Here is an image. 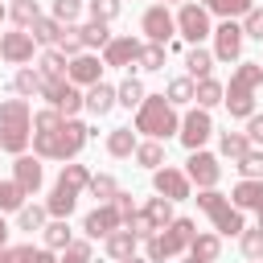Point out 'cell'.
I'll list each match as a JSON object with an SVG mask.
<instances>
[{"instance_id":"obj_13","label":"cell","mask_w":263,"mask_h":263,"mask_svg":"<svg viewBox=\"0 0 263 263\" xmlns=\"http://www.w3.org/2000/svg\"><path fill=\"white\" fill-rule=\"evenodd\" d=\"M210 37H214V58L218 62H234L242 53V25L238 21H222Z\"/></svg>"},{"instance_id":"obj_49","label":"cell","mask_w":263,"mask_h":263,"mask_svg":"<svg viewBox=\"0 0 263 263\" xmlns=\"http://www.w3.org/2000/svg\"><path fill=\"white\" fill-rule=\"evenodd\" d=\"M62 119H66L62 111H53V107H45V111H37V115H33V132H53V127H58Z\"/></svg>"},{"instance_id":"obj_30","label":"cell","mask_w":263,"mask_h":263,"mask_svg":"<svg viewBox=\"0 0 263 263\" xmlns=\"http://www.w3.org/2000/svg\"><path fill=\"white\" fill-rule=\"evenodd\" d=\"M185 70H189V78H205V74L214 70V53L201 49V45H193V49L185 53Z\"/></svg>"},{"instance_id":"obj_4","label":"cell","mask_w":263,"mask_h":263,"mask_svg":"<svg viewBox=\"0 0 263 263\" xmlns=\"http://www.w3.org/2000/svg\"><path fill=\"white\" fill-rule=\"evenodd\" d=\"M177 127H181L177 107L164 95H144V103L136 107V132H144L148 140H168L177 136Z\"/></svg>"},{"instance_id":"obj_27","label":"cell","mask_w":263,"mask_h":263,"mask_svg":"<svg viewBox=\"0 0 263 263\" xmlns=\"http://www.w3.org/2000/svg\"><path fill=\"white\" fill-rule=\"evenodd\" d=\"M144 95H148V90H144V82H140V78H123V82L115 86V103H119V107H127V111H132V107H140V103H144Z\"/></svg>"},{"instance_id":"obj_55","label":"cell","mask_w":263,"mask_h":263,"mask_svg":"<svg viewBox=\"0 0 263 263\" xmlns=\"http://www.w3.org/2000/svg\"><path fill=\"white\" fill-rule=\"evenodd\" d=\"M58 263H90V259H82V255H74V251H66V255H62Z\"/></svg>"},{"instance_id":"obj_62","label":"cell","mask_w":263,"mask_h":263,"mask_svg":"<svg viewBox=\"0 0 263 263\" xmlns=\"http://www.w3.org/2000/svg\"><path fill=\"white\" fill-rule=\"evenodd\" d=\"M205 4H210V0H201V8H205Z\"/></svg>"},{"instance_id":"obj_57","label":"cell","mask_w":263,"mask_h":263,"mask_svg":"<svg viewBox=\"0 0 263 263\" xmlns=\"http://www.w3.org/2000/svg\"><path fill=\"white\" fill-rule=\"evenodd\" d=\"M255 218H259V226H263V205H259V210H255Z\"/></svg>"},{"instance_id":"obj_58","label":"cell","mask_w":263,"mask_h":263,"mask_svg":"<svg viewBox=\"0 0 263 263\" xmlns=\"http://www.w3.org/2000/svg\"><path fill=\"white\" fill-rule=\"evenodd\" d=\"M123 263H148V259H136V255H132V259H123Z\"/></svg>"},{"instance_id":"obj_35","label":"cell","mask_w":263,"mask_h":263,"mask_svg":"<svg viewBox=\"0 0 263 263\" xmlns=\"http://www.w3.org/2000/svg\"><path fill=\"white\" fill-rule=\"evenodd\" d=\"M41 234H45V247L49 251H62V247H70V226H66V218H53L49 226H41Z\"/></svg>"},{"instance_id":"obj_54","label":"cell","mask_w":263,"mask_h":263,"mask_svg":"<svg viewBox=\"0 0 263 263\" xmlns=\"http://www.w3.org/2000/svg\"><path fill=\"white\" fill-rule=\"evenodd\" d=\"M66 251H74V255H82V259H90V255H95L90 238H70V247H66Z\"/></svg>"},{"instance_id":"obj_10","label":"cell","mask_w":263,"mask_h":263,"mask_svg":"<svg viewBox=\"0 0 263 263\" xmlns=\"http://www.w3.org/2000/svg\"><path fill=\"white\" fill-rule=\"evenodd\" d=\"M140 29H144V37H148V41L168 45V41H173V33H177V16L168 12V4H152V8L140 16Z\"/></svg>"},{"instance_id":"obj_51","label":"cell","mask_w":263,"mask_h":263,"mask_svg":"<svg viewBox=\"0 0 263 263\" xmlns=\"http://www.w3.org/2000/svg\"><path fill=\"white\" fill-rule=\"evenodd\" d=\"M242 37H255V41H263V8H251V12L242 16Z\"/></svg>"},{"instance_id":"obj_14","label":"cell","mask_w":263,"mask_h":263,"mask_svg":"<svg viewBox=\"0 0 263 263\" xmlns=\"http://www.w3.org/2000/svg\"><path fill=\"white\" fill-rule=\"evenodd\" d=\"M140 45H144V41H136L132 33H127V37H111V41L103 45V66H115V70L132 66V62L140 58Z\"/></svg>"},{"instance_id":"obj_48","label":"cell","mask_w":263,"mask_h":263,"mask_svg":"<svg viewBox=\"0 0 263 263\" xmlns=\"http://www.w3.org/2000/svg\"><path fill=\"white\" fill-rule=\"evenodd\" d=\"M123 0H90V21H115Z\"/></svg>"},{"instance_id":"obj_17","label":"cell","mask_w":263,"mask_h":263,"mask_svg":"<svg viewBox=\"0 0 263 263\" xmlns=\"http://www.w3.org/2000/svg\"><path fill=\"white\" fill-rule=\"evenodd\" d=\"M33 33H4L0 37V58L4 62H12V66H25V62H33Z\"/></svg>"},{"instance_id":"obj_20","label":"cell","mask_w":263,"mask_h":263,"mask_svg":"<svg viewBox=\"0 0 263 263\" xmlns=\"http://www.w3.org/2000/svg\"><path fill=\"white\" fill-rule=\"evenodd\" d=\"M103 242H107V255H111L115 263H123V259H132V255H136V242H140V238H136L127 226H115Z\"/></svg>"},{"instance_id":"obj_36","label":"cell","mask_w":263,"mask_h":263,"mask_svg":"<svg viewBox=\"0 0 263 263\" xmlns=\"http://www.w3.org/2000/svg\"><path fill=\"white\" fill-rule=\"evenodd\" d=\"M45 214H49L45 205H21V210H16V230H29V234L41 230V226H45Z\"/></svg>"},{"instance_id":"obj_38","label":"cell","mask_w":263,"mask_h":263,"mask_svg":"<svg viewBox=\"0 0 263 263\" xmlns=\"http://www.w3.org/2000/svg\"><path fill=\"white\" fill-rule=\"evenodd\" d=\"M238 247H242L247 259H263V226H242Z\"/></svg>"},{"instance_id":"obj_44","label":"cell","mask_w":263,"mask_h":263,"mask_svg":"<svg viewBox=\"0 0 263 263\" xmlns=\"http://www.w3.org/2000/svg\"><path fill=\"white\" fill-rule=\"evenodd\" d=\"M53 49H62L66 58H74V53H82V37H78V29H74V25H62V33H58V41H53Z\"/></svg>"},{"instance_id":"obj_18","label":"cell","mask_w":263,"mask_h":263,"mask_svg":"<svg viewBox=\"0 0 263 263\" xmlns=\"http://www.w3.org/2000/svg\"><path fill=\"white\" fill-rule=\"evenodd\" d=\"M12 181H16L25 193H37V189H41V181H45V173H41V156L21 152V156H16V164H12Z\"/></svg>"},{"instance_id":"obj_60","label":"cell","mask_w":263,"mask_h":263,"mask_svg":"<svg viewBox=\"0 0 263 263\" xmlns=\"http://www.w3.org/2000/svg\"><path fill=\"white\" fill-rule=\"evenodd\" d=\"M185 263H201V259H193V255H189V259H185Z\"/></svg>"},{"instance_id":"obj_43","label":"cell","mask_w":263,"mask_h":263,"mask_svg":"<svg viewBox=\"0 0 263 263\" xmlns=\"http://www.w3.org/2000/svg\"><path fill=\"white\" fill-rule=\"evenodd\" d=\"M234 164H238V173H242V177H255V181H263V152H259V148H247V152H242Z\"/></svg>"},{"instance_id":"obj_23","label":"cell","mask_w":263,"mask_h":263,"mask_svg":"<svg viewBox=\"0 0 263 263\" xmlns=\"http://www.w3.org/2000/svg\"><path fill=\"white\" fill-rule=\"evenodd\" d=\"M136 144H140V140H136V132H132V127H111V132H107V152H111V156H119V160H123V156H132V152H136Z\"/></svg>"},{"instance_id":"obj_19","label":"cell","mask_w":263,"mask_h":263,"mask_svg":"<svg viewBox=\"0 0 263 263\" xmlns=\"http://www.w3.org/2000/svg\"><path fill=\"white\" fill-rule=\"evenodd\" d=\"M82 107H86L90 115H107V111L115 107V86H107V82L99 78L95 86H86V95H82Z\"/></svg>"},{"instance_id":"obj_21","label":"cell","mask_w":263,"mask_h":263,"mask_svg":"<svg viewBox=\"0 0 263 263\" xmlns=\"http://www.w3.org/2000/svg\"><path fill=\"white\" fill-rule=\"evenodd\" d=\"M230 201H234L238 210H259V205H263V181L242 177V181L230 189Z\"/></svg>"},{"instance_id":"obj_6","label":"cell","mask_w":263,"mask_h":263,"mask_svg":"<svg viewBox=\"0 0 263 263\" xmlns=\"http://www.w3.org/2000/svg\"><path fill=\"white\" fill-rule=\"evenodd\" d=\"M193 201L210 214V222H214L218 234H242V226H247V222H242V210H238L226 193H218V189H201Z\"/></svg>"},{"instance_id":"obj_33","label":"cell","mask_w":263,"mask_h":263,"mask_svg":"<svg viewBox=\"0 0 263 263\" xmlns=\"http://www.w3.org/2000/svg\"><path fill=\"white\" fill-rule=\"evenodd\" d=\"M247 148H251L247 132H222V140H218V152H222L226 160H238V156H242Z\"/></svg>"},{"instance_id":"obj_50","label":"cell","mask_w":263,"mask_h":263,"mask_svg":"<svg viewBox=\"0 0 263 263\" xmlns=\"http://www.w3.org/2000/svg\"><path fill=\"white\" fill-rule=\"evenodd\" d=\"M123 226H127V230H132L136 238H148V234H156V226L148 222V214H144V210H136V214H132V218L123 222Z\"/></svg>"},{"instance_id":"obj_11","label":"cell","mask_w":263,"mask_h":263,"mask_svg":"<svg viewBox=\"0 0 263 263\" xmlns=\"http://www.w3.org/2000/svg\"><path fill=\"white\" fill-rule=\"evenodd\" d=\"M177 136H181V144H185L189 152H193V148H201V144L214 136V119H210V111H205V107H193V111L181 119Z\"/></svg>"},{"instance_id":"obj_3","label":"cell","mask_w":263,"mask_h":263,"mask_svg":"<svg viewBox=\"0 0 263 263\" xmlns=\"http://www.w3.org/2000/svg\"><path fill=\"white\" fill-rule=\"evenodd\" d=\"M259 82H263V62H242V66L230 74V86H226V95H222L230 119L255 115V86H259Z\"/></svg>"},{"instance_id":"obj_15","label":"cell","mask_w":263,"mask_h":263,"mask_svg":"<svg viewBox=\"0 0 263 263\" xmlns=\"http://www.w3.org/2000/svg\"><path fill=\"white\" fill-rule=\"evenodd\" d=\"M66 78L74 82V86H95L99 78H103V66H99V58L95 53H74L70 62H66Z\"/></svg>"},{"instance_id":"obj_42","label":"cell","mask_w":263,"mask_h":263,"mask_svg":"<svg viewBox=\"0 0 263 263\" xmlns=\"http://www.w3.org/2000/svg\"><path fill=\"white\" fill-rule=\"evenodd\" d=\"M25 189L16 185V181H0V214H8V210H21L25 205Z\"/></svg>"},{"instance_id":"obj_63","label":"cell","mask_w":263,"mask_h":263,"mask_svg":"<svg viewBox=\"0 0 263 263\" xmlns=\"http://www.w3.org/2000/svg\"><path fill=\"white\" fill-rule=\"evenodd\" d=\"M255 263H259V259H255Z\"/></svg>"},{"instance_id":"obj_41","label":"cell","mask_w":263,"mask_h":263,"mask_svg":"<svg viewBox=\"0 0 263 263\" xmlns=\"http://www.w3.org/2000/svg\"><path fill=\"white\" fill-rule=\"evenodd\" d=\"M164 99H168L173 107L193 103V78H189V74H185V78H173V82H168V90H164Z\"/></svg>"},{"instance_id":"obj_25","label":"cell","mask_w":263,"mask_h":263,"mask_svg":"<svg viewBox=\"0 0 263 263\" xmlns=\"http://www.w3.org/2000/svg\"><path fill=\"white\" fill-rule=\"evenodd\" d=\"M189 255L201 259V263H218V255H222V238H218V234H193Z\"/></svg>"},{"instance_id":"obj_45","label":"cell","mask_w":263,"mask_h":263,"mask_svg":"<svg viewBox=\"0 0 263 263\" xmlns=\"http://www.w3.org/2000/svg\"><path fill=\"white\" fill-rule=\"evenodd\" d=\"M12 90L16 95H41V74L37 70H16V78H12Z\"/></svg>"},{"instance_id":"obj_46","label":"cell","mask_w":263,"mask_h":263,"mask_svg":"<svg viewBox=\"0 0 263 263\" xmlns=\"http://www.w3.org/2000/svg\"><path fill=\"white\" fill-rule=\"evenodd\" d=\"M86 189H90V197H99V201H111V197L119 193V185H115V177H107V173H99V177H90V181H86Z\"/></svg>"},{"instance_id":"obj_32","label":"cell","mask_w":263,"mask_h":263,"mask_svg":"<svg viewBox=\"0 0 263 263\" xmlns=\"http://www.w3.org/2000/svg\"><path fill=\"white\" fill-rule=\"evenodd\" d=\"M164 53H168V45H156V41H148V45H140V58H136V66L140 70H164Z\"/></svg>"},{"instance_id":"obj_39","label":"cell","mask_w":263,"mask_h":263,"mask_svg":"<svg viewBox=\"0 0 263 263\" xmlns=\"http://www.w3.org/2000/svg\"><path fill=\"white\" fill-rule=\"evenodd\" d=\"M205 8H210V12H218L222 21H234V16H247L255 4H251V0H210Z\"/></svg>"},{"instance_id":"obj_29","label":"cell","mask_w":263,"mask_h":263,"mask_svg":"<svg viewBox=\"0 0 263 263\" xmlns=\"http://www.w3.org/2000/svg\"><path fill=\"white\" fill-rule=\"evenodd\" d=\"M78 37H82V49H103V45L111 41V33H107V21H86V25L78 29Z\"/></svg>"},{"instance_id":"obj_12","label":"cell","mask_w":263,"mask_h":263,"mask_svg":"<svg viewBox=\"0 0 263 263\" xmlns=\"http://www.w3.org/2000/svg\"><path fill=\"white\" fill-rule=\"evenodd\" d=\"M152 189H156L160 197H168V201H185L193 185H189V177H185L181 168L160 164V168H152Z\"/></svg>"},{"instance_id":"obj_40","label":"cell","mask_w":263,"mask_h":263,"mask_svg":"<svg viewBox=\"0 0 263 263\" xmlns=\"http://www.w3.org/2000/svg\"><path fill=\"white\" fill-rule=\"evenodd\" d=\"M58 33H62V21H53V16H37L33 21V41L37 45H53Z\"/></svg>"},{"instance_id":"obj_22","label":"cell","mask_w":263,"mask_h":263,"mask_svg":"<svg viewBox=\"0 0 263 263\" xmlns=\"http://www.w3.org/2000/svg\"><path fill=\"white\" fill-rule=\"evenodd\" d=\"M222 95H226V86H222L214 74H205V78H197V82H193V99H197V107H205V111H210V107H218V103H222Z\"/></svg>"},{"instance_id":"obj_52","label":"cell","mask_w":263,"mask_h":263,"mask_svg":"<svg viewBox=\"0 0 263 263\" xmlns=\"http://www.w3.org/2000/svg\"><path fill=\"white\" fill-rule=\"evenodd\" d=\"M111 205H115V214H119V222H127V218L136 214V205H132V193H115V197H111Z\"/></svg>"},{"instance_id":"obj_37","label":"cell","mask_w":263,"mask_h":263,"mask_svg":"<svg viewBox=\"0 0 263 263\" xmlns=\"http://www.w3.org/2000/svg\"><path fill=\"white\" fill-rule=\"evenodd\" d=\"M8 16H12V21L21 25V29H33V21L41 16V4H37V0H12Z\"/></svg>"},{"instance_id":"obj_31","label":"cell","mask_w":263,"mask_h":263,"mask_svg":"<svg viewBox=\"0 0 263 263\" xmlns=\"http://www.w3.org/2000/svg\"><path fill=\"white\" fill-rule=\"evenodd\" d=\"M144 214H148V222H152L156 230H164V226L173 222V201H168V197H148V201H144Z\"/></svg>"},{"instance_id":"obj_26","label":"cell","mask_w":263,"mask_h":263,"mask_svg":"<svg viewBox=\"0 0 263 263\" xmlns=\"http://www.w3.org/2000/svg\"><path fill=\"white\" fill-rule=\"evenodd\" d=\"M66 62H70V58H66L62 49H45V53L37 58V74H41V78H66Z\"/></svg>"},{"instance_id":"obj_61","label":"cell","mask_w":263,"mask_h":263,"mask_svg":"<svg viewBox=\"0 0 263 263\" xmlns=\"http://www.w3.org/2000/svg\"><path fill=\"white\" fill-rule=\"evenodd\" d=\"M0 21H4V4H0Z\"/></svg>"},{"instance_id":"obj_7","label":"cell","mask_w":263,"mask_h":263,"mask_svg":"<svg viewBox=\"0 0 263 263\" xmlns=\"http://www.w3.org/2000/svg\"><path fill=\"white\" fill-rule=\"evenodd\" d=\"M41 95L53 111H62L66 119H74L82 111V90L70 82V78H41Z\"/></svg>"},{"instance_id":"obj_34","label":"cell","mask_w":263,"mask_h":263,"mask_svg":"<svg viewBox=\"0 0 263 263\" xmlns=\"http://www.w3.org/2000/svg\"><path fill=\"white\" fill-rule=\"evenodd\" d=\"M86 181H90V168H86V164H62V173H58V185H66V189H74V193H82Z\"/></svg>"},{"instance_id":"obj_28","label":"cell","mask_w":263,"mask_h":263,"mask_svg":"<svg viewBox=\"0 0 263 263\" xmlns=\"http://www.w3.org/2000/svg\"><path fill=\"white\" fill-rule=\"evenodd\" d=\"M136 164H144V168H160V164H168L164 160V144L160 140H144V144H136Z\"/></svg>"},{"instance_id":"obj_8","label":"cell","mask_w":263,"mask_h":263,"mask_svg":"<svg viewBox=\"0 0 263 263\" xmlns=\"http://www.w3.org/2000/svg\"><path fill=\"white\" fill-rule=\"evenodd\" d=\"M177 33H181L189 45L205 41V37L214 33V29H210V8H201V4L185 0V4H181V12H177Z\"/></svg>"},{"instance_id":"obj_2","label":"cell","mask_w":263,"mask_h":263,"mask_svg":"<svg viewBox=\"0 0 263 263\" xmlns=\"http://www.w3.org/2000/svg\"><path fill=\"white\" fill-rule=\"evenodd\" d=\"M33 140V111L25 99H4L0 103V148L21 156Z\"/></svg>"},{"instance_id":"obj_9","label":"cell","mask_w":263,"mask_h":263,"mask_svg":"<svg viewBox=\"0 0 263 263\" xmlns=\"http://www.w3.org/2000/svg\"><path fill=\"white\" fill-rule=\"evenodd\" d=\"M185 177H189V185H197V189H214V185L222 181V164H218L214 152L193 148L189 160H185Z\"/></svg>"},{"instance_id":"obj_47","label":"cell","mask_w":263,"mask_h":263,"mask_svg":"<svg viewBox=\"0 0 263 263\" xmlns=\"http://www.w3.org/2000/svg\"><path fill=\"white\" fill-rule=\"evenodd\" d=\"M78 12H82V0H53V21L74 25V21H78Z\"/></svg>"},{"instance_id":"obj_1","label":"cell","mask_w":263,"mask_h":263,"mask_svg":"<svg viewBox=\"0 0 263 263\" xmlns=\"http://www.w3.org/2000/svg\"><path fill=\"white\" fill-rule=\"evenodd\" d=\"M90 140V127L78 119H62L53 132H33V148L41 160H74Z\"/></svg>"},{"instance_id":"obj_24","label":"cell","mask_w":263,"mask_h":263,"mask_svg":"<svg viewBox=\"0 0 263 263\" xmlns=\"http://www.w3.org/2000/svg\"><path fill=\"white\" fill-rule=\"evenodd\" d=\"M74 205H78V193H74V189H66V185H53V193H49L45 210H49L53 218H70V214H74Z\"/></svg>"},{"instance_id":"obj_16","label":"cell","mask_w":263,"mask_h":263,"mask_svg":"<svg viewBox=\"0 0 263 263\" xmlns=\"http://www.w3.org/2000/svg\"><path fill=\"white\" fill-rule=\"evenodd\" d=\"M115 226H123V222H119V214H115V205H111V201H103L99 210H90V214L82 218V230H86V238H90V242L107 238Z\"/></svg>"},{"instance_id":"obj_59","label":"cell","mask_w":263,"mask_h":263,"mask_svg":"<svg viewBox=\"0 0 263 263\" xmlns=\"http://www.w3.org/2000/svg\"><path fill=\"white\" fill-rule=\"evenodd\" d=\"M160 4H185V0H160Z\"/></svg>"},{"instance_id":"obj_53","label":"cell","mask_w":263,"mask_h":263,"mask_svg":"<svg viewBox=\"0 0 263 263\" xmlns=\"http://www.w3.org/2000/svg\"><path fill=\"white\" fill-rule=\"evenodd\" d=\"M247 140L263 144V115H247Z\"/></svg>"},{"instance_id":"obj_56","label":"cell","mask_w":263,"mask_h":263,"mask_svg":"<svg viewBox=\"0 0 263 263\" xmlns=\"http://www.w3.org/2000/svg\"><path fill=\"white\" fill-rule=\"evenodd\" d=\"M0 247H8V222L0 218Z\"/></svg>"},{"instance_id":"obj_5","label":"cell","mask_w":263,"mask_h":263,"mask_svg":"<svg viewBox=\"0 0 263 263\" xmlns=\"http://www.w3.org/2000/svg\"><path fill=\"white\" fill-rule=\"evenodd\" d=\"M193 234H197V222H193V218H173L164 230H156V234H148V238H144L148 263H164V259H177L181 251H189Z\"/></svg>"}]
</instances>
